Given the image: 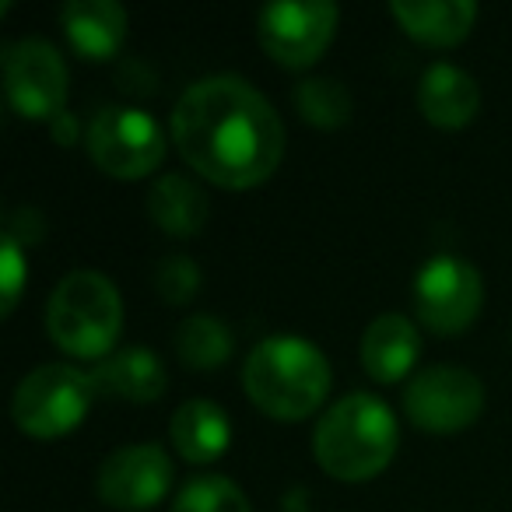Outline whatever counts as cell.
Listing matches in <instances>:
<instances>
[{"mask_svg": "<svg viewBox=\"0 0 512 512\" xmlns=\"http://www.w3.org/2000/svg\"><path fill=\"white\" fill-rule=\"evenodd\" d=\"M169 130L183 162L225 190L260 186L285 158V123L278 109L239 74H207L186 85Z\"/></svg>", "mask_w": 512, "mask_h": 512, "instance_id": "6da1fadb", "label": "cell"}, {"mask_svg": "<svg viewBox=\"0 0 512 512\" xmlns=\"http://www.w3.org/2000/svg\"><path fill=\"white\" fill-rule=\"evenodd\" d=\"M242 390L256 411L274 421H302L330 393V365L316 344L295 334L264 337L246 355Z\"/></svg>", "mask_w": 512, "mask_h": 512, "instance_id": "7a4b0ae2", "label": "cell"}, {"mask_svg": "<svg viewBox=\"0 0 512 512\" xmlns=\"http://www.w3.org/2000/svg\"><path fill=\"white\" fill-rule=\"evenodd\" d=\"M400 428L376 393H348L313 428L316 463L337 481H372L397 456Z\"/></svg>", "mask_w": 512, "mask_h": 512, "instance_id": "3957f363", "label": "cell"}, {"mask_svg": "<svg viewBox=\"0 0 512 512\" xmlns=\"http://www.w3.org/2000/svg\"><path fill=\"white\" fill-rule=\"evenodd\" d=\"M123 330L120 288L99 271H71L46 302V334L74 358H109Z\"/></svg>", "mask_w": 512, "mask_h": 512, "instance_id": "277c9868", "label": "cell"}, {"mask_svg": "<svg viewBox=\"0 0 512 512\" xmlns=\"http://www.w3.org/2000/svg\"><path fill=\"white\" fill-rule=\"evenodd\" d=\"M92 372L67 362H46L18 383L11 418L32 439H60L88 418L95 400Z\"/></svg>", "mask_w": 512, "mask_h": 512, "instance_id": "5b68a950", "label": "cell"}, {"mask_svg": "<svg viewBox=\"0 0 512 512\" xmlns=\"http://www.w3.org/2000/svg\"><path fill=\"white\" fill-rule=\"evenodd\" d=\"M165 130L144 109L106 106L88 120L85 148L92 162L113 179H141L165 158Z\"/></svg>", "mask_w": 512, "mask_h": 512, "instance_id": "8992f818", "label": "cell"}, {"mask_svg": "<svg viewBox=\"0 0 512 512\" xmlns=\"http://www.w3.org/2000/svg\"><path fill=\"white\" fill-rule=\"evenodd\" d=\"M484 281L481 271L453 253H439L414 274V313L421 327L439 337L463 334L481 316Z\"/></svg>", "mask_w": 512, "mask_h": 512, "instance_id": "52a82bcc", "label": "cell"}, {"mask_svg": "<svg viewBox=\"0 0 512 512\" xmlns=\"http://www.w3.org/2000/svg\"><path fill=\"white\" fill-rule=\"evenodd\" d=\"M0 64H4V92L18 116L53 123L60 113H67L71 74L53 43L36 36L15 39L4 46Z\"/></svg>", "mask_w": 512, "mask_h": 512, "instance_id": "ba28073f", "label": "cell"}, {"mask_svg": "<svg viewBox=\"0 0 512 512\" xmlns=\"http://www.w3.org/2000/svg\"><path fill=\"white\" fill-rule=\"evenodd\" d=\"M404 411L425 432H463L484 414V383L463 365H428L407 383Z\"/></svg>", "mask_w": 512, "mask_h": 512, "instance_id": "9c48e42d", "label": "cell"}, {"mask_svg": "<svg viewBox=\"0 0 512 512\" xmlns=\"http://www.w3.org/2000/svg\"><path fill=\"white\" fill-rule=\"evenodd\" d=\"M341 11L330 0H274L256 15V39L281 67H309L334 43Z\"/></svg>", "mask_w": 512, "mask_h": 512, "instance_id": "30bf717a", "label": "cell"}, {"mask_svg": "<svg viewBox=\"0 0 512 512\" xmlns=\"http://www.w3.org/2000/svg\"><path fill=\"white\" fill-rule=\"evenodd\" d=\"M172 467L169 453L158 442H134L109 453L99 467V498L113 509L123 512H144L155 509L172 488Z\"/></svg>", "mask_w": 512, "mask_h": 512, "instance_id": "8fae6325", "label": "cell"}, {"mask_svg": "<svg viewBox=\"0 0 512 512\" xmlns=\"http://www.w3.org/2000/svg\"><path fill=\"white\" fill-rule=\"evenodd\" d=\"M358 355H362L365 372L376 383H400L404 376H411L414 362H418L421 334L414 320H407L404 313H383L365 327Z\"/></svg>", "mask_w": 512, "mask_h": 512, "instance_id": "7c38bea8", "label": "cell"}, {"mask_svg": "<svg viewBox=\"0 0 512 512\" xmlns=\"http://www.w3.org/2000/svg\"><path fill=\"white\" fill-rule=\"evenodd\" d=\"M390 15L421 46L446 50L470 36L477 22L474 0H393Z\"/></svg>", "mask_w": 512, "mask_h": 512, "instance_id": "4fadbf2b", "label": "cell"}, {"mask_svg": "<svg viewBox=\"0 0 512 512\" xmlns=\"http://www.w3.org/2000/svg\"><path fill=\"white\" fill-rule=\"evenodd\" d=\"M60 25L74 50L95 64L113 60L127 39V11L116 0H67L60 8Z\"/></svg>", "mask_w": 512, "mask_h": 512, "instance_id": "5bb4252c", "label": "cell"}, {"mask_svg": "<svg viewBox=\"0 0 512 512\" xmlns=\"http://www.w3.org/2000/svg\"><path fill=\"white\" fill-rule=\"evenodd\" d=\"M95 390L127 404H155L169 390V372L162 358L148 348H120L92 369Z\"/></svg>", "mask_w": 512, "mask_h": 512, "instance_id": "9a60e30c", "label": "cell"}, {"mask_svg": "<svg viewBox=\"0 0 512 512\" xmlns=\"http://www.w3.org/2000/svg\"><path fill=\"white\" fill-rule=\"evenodd\" d=\"M418 109L442 130H460L481 109V88L463 67L432 64L418 81Z\"/></svg>", "mask_w": 512, "mask_h": 512, "instance_id": "2e32d148", "label": "cell"}, {"mask_svg": "<svg viewBox=\"0 0 512 512\" xmlns=\"http://www.w3.org/2000/svg\"><path fill=\"white\" fill-rule=\"evenodd\" d=\"M169 439L186 463H214L232 442V421L214 400H186L172 414Z\"/></svg>", "mask_w": 512, "mask_h": 512, "instance_id": "e0dca14e", "label": "cell"}, {"mask_svg": "<svg viewBox=\"0 0 512 512\" xmlns=\"http://www.w3.org/2000/svg\"><path fill=\"white\" fill-rule=\"evenodd\" d=\"M148 214L165 235H172V239H190V235L204 232L211 204H207V193L200 190L190 176H183V172H165L148 190Z\"/></svg>", "mask_w": 512, "mask_h": 512, "instance_id": "ac0fdd59", "label": "cell"}, {"mask_svg": "<svg viewBox=\"0 0 512 512\" xmlns=\"http://www.w3.org/2000/svg\"><path fill=\"white\" fill-rule=\"evenodd\" d=\"M176 358L186 369L197 372H214L232 358L235 351V337L218 316L211 313H193L186 316L176 327Z\"/></svg>", "mask_w": 512, "mask_h": 512, "instance_id": "d6986e66", "label": "cell"}, {"mask_svg": "<svg viewBox=\"0 0 512 512\" xmlns=\"http://www.w3.org/2000/svg\"><path fill=\"white\" fill-rule=\"evenodd\" d=\"M295 109L302 113V120L313 123L320 130H337L351 120V92L344 81L327 78V74H313V78L295 85Z\"/></svg>", "mask_w": 512, "mask_h": 512, "instance_id": "ffe728a7", "label": "cell"}, {"mask_svg": "<svg viewBox=\"0 0 512 512\" xmlns=\"http://www.w3.org/2000/svg\"><path fill=\"white\" fill-rule=\"evenodd\" d=\"M172 512H253L249 498L225 474H200L183 484Z\"/></svg>", "mask_w": 512, "mask_h": 512, "instance_id": "44dd1931", "label": "cell"}, {"mask_svg": "<svg viewBox=\"0 0 512 512\" xmlns=\"http://www.w3.org/2000/svg\"><path fill=\"white\" fill-rule=\"evenodd\" d=\"M200 285H204V271L197 267V260L183 253L162 256L155 267V288L169 306H190L197 299Z\"/></svg>", "mask_w": 512, "mask_h": 512, "instance_id": "7402d4cb", "label": "cell"}, {"mask_svg": "<svg viewBox=\"0 0 512 512\" xmlns=\"http://www.w3.org/2000/svg\"><path fill=\"white\" fill-rule=\"evenodd\" d=\"M22 242H15L11 235H4L0 242V313L11 316L18 306V295L25 288V278H29V264H25Z\"/></svg>", "mask_w": 512, "mask_h": 512, "instance_id": "603a6c76", "label": "cell"}, {"mask_svg": "<svg viewBox=\"0 0 512 512\" xmlns=\"http://www.w3.org/2000/svg\"><path fill=\"white\" fill-rule=\"evenodd\" d=\"M50 130H53V141L64 144V148H71L74 141H81V123L74 113H60L57 120L50 123Z\"/></svg>", "mask_w": 512, "mask_h": 512, "instance_id": "cb8c5ba5", "label": "cell"}]
</instances>
